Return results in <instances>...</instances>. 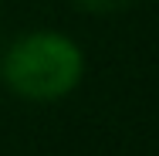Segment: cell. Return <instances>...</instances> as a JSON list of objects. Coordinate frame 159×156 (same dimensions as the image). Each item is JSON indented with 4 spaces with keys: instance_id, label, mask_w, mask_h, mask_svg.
<instances>
[{
    "instance_id": "1",
    "label": "cell",
    "mask_w": 159,
    "mask_h": 156,
    "mask_svg": "<svg viewBox=\"0 0 159 156\" xmlns=\"http://www.w3.org/2000/svg\"><path fill=\"white\" fill-rule=\"evenodd\" d=\"M0 71L20 98L54 102L81 82L85 58L71 37L58 31H34L10 44Z\"/></svg>"
},
{
    "instance_id": "2",
    "label": "cell",
    "mask_w": 159,
    "mask_h": 156,
    "mask_svg": "<svg viewBox=\"0 0 159 156\" xmlns=\"http://www.w3.org/2000/svg\"><path fill=\"white\" fill-rule=\"evenodd\" d=\"M75 3L85 7V10H92V14H112V10H119L129 0H75Z\"/></svg>"
}]
</instances>
